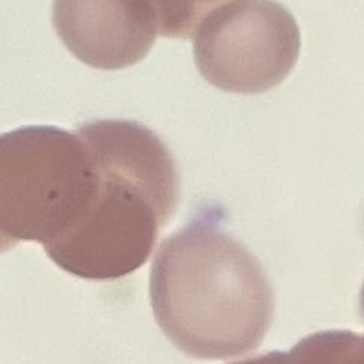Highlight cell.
I'll return each instance as SVG.
<instances>
[{
    "mask_svg": "<svg viewBox=\"0 0 364 364\" xmlns=\"http://www.w3.org/2000/svg\"><path fill=\"white\" fill-rule=\"evenodd\" d=\"M226 2L229 0H154L160 33L166 38L187 40L213 9Z\"/></svg>",
    "mask_w": 364,
    "mask_h": 364,
    "instance_id": "6",
    "label": "cell"
},
{
    "mask_svg": "<svg viewBox=\"0 0 364 364\" xmlns=\"http://www.w3.org/2000/svg\"><path fill=\"white\" fill-rule=\"evenodd\" d=\"M301 35L276 0H229L193 33V55L203 79L226 92L255 95L280 85L300 56Z\"/></svg>",
    "mask_w": 364,
    "mask_h": 364,
    "instance_id": "4",
    "label": "cell"
},
{
    "mask_svg": "<svg viewBox=\"0 0 364 364\" xmlns=\"http://www.w3.org/2000/svg\"><path fill=\"white\" fill-rule=\"evenodd\" d=\"M360 306H361L363 315H364V284H363V288H361V294H360Z\"/></svg>",
    "mask_w": 364,
    "mask_h": 364,
    "instance_id": "7",
    "label": "cell"
},
{
    "mask_svg": "<svg viewBox=\"0 0 364 364\" xmlns=\"http://www.w3.org/2000/svg\"><path fill=\"white\" fill-rule=\"evenodd\" d=\"M154 318L181 353L229 360L257 349L274 319V292L262 265L203 208L167 237L149 277Z\"/></svg>",
    "mask_w": 364,
    "mask_h": 364,
    "instance_id": "1",
    "label": "cell"
},
{
    "mask_svg": "<svg viewBox=\"0 0 364 364\" xmlns=\"http://www.w3.org/2000/svg\"><path fill=\"white\" fill-rule=\"evenodd\" d=\"M77 132L95 155L101 188L82 223L44 250L75 277L118 280L146 264L175 215L178 168L166 143L139 122L100 119Z\"/></svg>",
    "mask_w": 364,
    "mask_h": 364,
    "instance_id": "2",
    "label": "cell"
},
{
    "mask_svg": "<svg viewBox=\"0 0 364 364\" xmlns=\"http://www.w3.org/2000/svg\"><path fill=\"white\" fill-rule=\"evenodd\" d=\"M53 24L73 56L106 71L145 59L160 33L154 0H55Z\"/></svg>",
    "mask_w": 364,
    "mask_h": 364,
    "instance_id": "5",
    "label": "cell"
},
{
    "mask_svg": "<svg viewBox=\"0 0 364 364\" xmlns=\"http://www.w3.org/2000/svg\"><path fill=\"white\" fill-rule=\"evenodd\" d=\"M101 171L79 132L29 125L0 137L2 250L18 242L47 247L67 237L89 214Z\"/></svg>",
    "mask_w": 364,
    "mask_h": 364,
    "instance_id": "3",
    "label": "cell"
}]
</instances>
